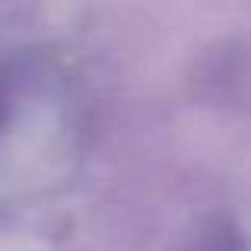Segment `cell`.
<instances>
[{
  "instance_id": "6da1fadb",
  "label": "cell",
  "mask_w": 251,
  "mask_h": 251,
  "mask_svg": "<svg viewBox=\"0 0 251 251\" xmlns=\"http://www.w3.org/2000/svg\"><path fill=\"white\" fill-rule=\"evenodd\" d=\"M184 251H245V248H242L239 232H235L229 223L220 220V223H213V226L203 229Z\"/></svg>"
},
{
  "instance_id": "7a4b0ae2",
  "label": "cell",
  "mask_w": 251,
  "mask_h": 251,
  "mask_svg": "<svg viewBox=\"0 0 251 251\" xmlns=\"http://www.w3.org/2000/svg\"><path fill=\"white\" fill-rule=\"evenodd\" d=\"M6 118H10V92H6V80L0 76V130H3Z\"/></svg>"
}]
</instances>
